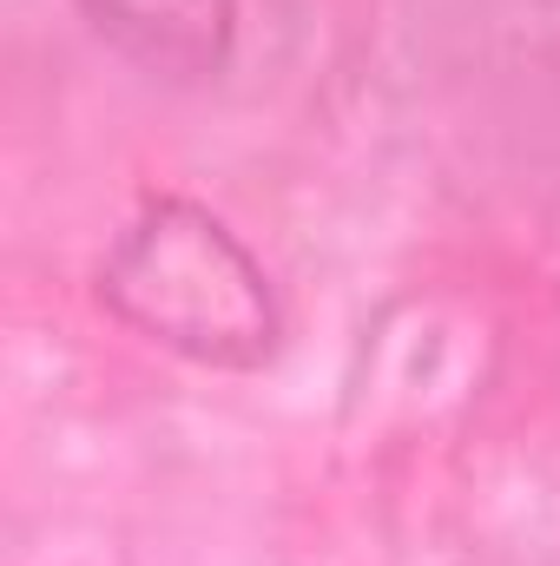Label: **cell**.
I'll list each match as a JSON object with an SVG mask.
<instances>
[{"label":"cell","mask_w":560,"mask_h":566,"mask_svg":"<svg viewBox=\"0 0 560 566\" xmlns=\"http://www.w3.org/2000/svg\"><path fill=\"white\" fill-rule=\"evenodd\" d=\"M100 303L165 356L218 376L271 369L283 349V296L265 258L198 198L152 191L100 258Z\"/></svg>","instance_id":"1"},{"label":"cell","mask_w":560,"mask_h":566,"mask_svg":"<svg viewBox=\"0 0 560 566\" xmlns=\"http://www.w3.org/2000/svg\"><path fill=\"white\" fill-rule=\"evenodd\" d=\"M100 40L158 80H218L238 53V0H73Z\"/></svg>","instance_id":"2"}]
</instances>
